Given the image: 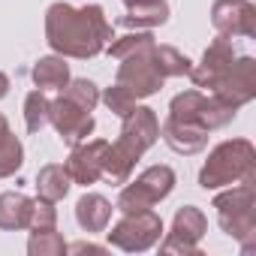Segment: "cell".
<instances>
[{
  "label": "cell",
  "mask_w": 256,
  "mask_h": 256,
  "mask_svg": "<svg viewBox=\"0 0 256 256\" xmlns=\"http://www.w3.org/2000/svg\"><path fill=\"white\" fill-rule=\"evenodd\" d=\"M202 106H205V94H202V90H184V94L172 96V102H169V118L202 126V124H199V120H202Z\"/></svg>",
  "instance_id": "cell-21"
},
{
  "label": "cell",
  "mask_w": 256,
  "mask_h": 256,
  "mask_svg": "<svg viewBox=\"0 0 256 256\" xmlns=\"http://www.w3.org/2000/svg\"><path fill=\"white\" fill-rule=\"evenodd\" d=\"M48 124L58 130V136H60L66 145H78V142H84V139L94 133V126H96L94 114L84 112L82 106L70 102L66 96H58V100L48 102Z\"/></svg>",
  "instance_id": "cell-9"
},
{
  "label": "cell",
  "mask_w": 256,
  "mask_h": 256,
  "mask_svg": "<svg viewBox=\"0 0 256 256\" xmlns=\"http://www.w3.org/2000/svg\"><path fill=\"white\" fill-rule=\"evenodd\" d=\"M151 46H154V36H151L148 30H136V34H124V36H118V40L108 46V54H112L114 60H120V58H126V54L148 52Z\"/></svg>",
  "instance_id": "cell-26"
},
{
  "label": "cell",
  "mask_w": 256,
  "mask_h": 256,
  "mask_svg": "<svg viewBox=\"0 0 256 256\" xmlns=\"http://www.w3.org/2000/svg\"><path fill=\"white\" fill-rule=\"evenodd\" d=\"M151 60H154V66L163 78H181V76H190V70H193V60L187 54H181L178 48H172V46H157L154 42Z\"/></svg>",
  "instance_id": "cell-20"
},
{
  "label": "cell",
  "mask_w": 256,
  "mask_h": 256,
  "mask_svg": "<svg viewBox=\"0 0 256 256\" xmlns=\"http://www.w3.org/2000/svg\"><path fill=\"white\" fill-rule=\"evenodd\" d=\"M208 232V220L196 205L178 208L172 220V232L160 241L163 253H184V256H199V241Z\"/></svg>",
  "instance_id": "cell-8"
},
{
  "label": "cell",
  "mask_w": 256,
  "mask_h": 256,
  "mask_svg": "<svg viewBox=\"0 0 256 256\" xmlns=\"http://www.w3.org/2000/svg\"><path fill=\"white\" fill-rule=\"evenodd\" d=\"M100 100L108 106V112H114L118 118H124V114H130L133 108H136V96L130 94V90H124L120 84H112V88H106V94H100Z\"/></svg>",
  "instance_id": "cell-28"
},
{
  "label": "cell",
  "mask_w": 256,
  "mask_h": 256,
  "mask_svg": "<svg viewBox=\"0 0 256 256\" xmlns=\"http://www.w3.org/2000/svg\"><path fill=\"white\" fill-rule=\"evenodd\" d=\"M58 226V208L54 202L36 196L30 202V214H28V229L30 232H42V229H54Z\"/></svg>",
  "instance_id": "cell-27"
},
{
  "label": "cell",
  "mask_w": 256,
  "mask_h": 256,
  "mask_svg": "<svg viewBox=\"0 0 256 256\" xmlns=\"http://www.w3.org/2000/svg\"><path fill=\"white\" fill-rule=\"evenodd\" d=\"M211 24L220 36H256V6L250 0H214Z\"/></svg>",
  "instance_id": "cell-10"
},
{
  "label": "cell",
  "mask_w": 256,
  "mask_h": 256,
  "mask_svg": "<svg viewBox=\"0 0 256 256\" xmlns=\"http://www.w3.org/2000/svg\"><path fill=\"white\" fill-rule=\"evenodd\" d=\"M220 229L235 238L244 250H253L256 241V190L253 184H232V190L214 196Z\"/></svg>",
  "instance_id": "cell-4"
},
{
  "label": "cell",
  "mask_w": 256,
  "mask_h": 256,
  "mask_svg": "<svg viewBox=\"0 0 256 256\" xmlns=\"http://www.w3.org/2000/svg\"><path fill=\"white\" fill-rule=\"evenodd\" d=\"M235 48H232V40L229 36H217L208 48H205V54H202V60L190 70V78H193V84L196 88H202V90H214L217 88V82L229 72V66L235 64Z\"/></svg>",
  "instance_id": "cell-12"
},
{
  "label": "cell",
  "mask_w": 256,
  "mask_h": 256,
  "mask_svg": "<svg viewBox=\"0 0 256 256\" xmlns=\"http://www.w3.org/2000/svg\"><path fill=\"white\" fill-rule=\"evenodd\" d=\"M30 76H34V84L40 90H60L70 82V64L60 54H48V58H40L34 64Z\"/></svg>",
  "instance_id": "cell-16"
},
{
  "label": "cell",
  "mask_w": 256,
  "mask_h": 256,
  "mask_svg": "<svg viewBox=\"0 0 256 256\" xmlns=\"http://www.w3.org/2000/svg\"><path fill=\"white\" fill-rule=\"evenodd\" d=\"M48 102L52 100L40 88L24 96V126H28V133H40L48 124Z\"/></svg>",
  "instance_id": "cell-23"
},
{
  "label": "cell",
  "mask_w": 256,
  "mask_h": 256,
  "mask_svg": "<svg viewBox=\"0 0 256 256\" xmlns=\"http://www.w3.org/2000/svg\"><path fill=\"white\" fill-rule=\"evenodd\" d=\"M30 202L24 193H0V229L16 232V229H28V214H30Z\"/></svg>",
  "instance_id": "cell-18"
},
{
  "label": "cell",
  "mask_w": 256,
  "mask_h": 256,
  "mask_svg": "<svg viewBox=\"0 0 256 256\" xmlns=\"http://www.w3.org/2000/svg\"><path fill=\"white\" fill-rule=\"evenodd\" d=\"M175 190V172L169 166H148L133 184H126L118 196V211L120 214H136L148 211L157 202H163Z\"/></svg>",
  "instance_id": "cell-5"
},
{
  "label": "cell",
  "mask_w": 256,
  "mask_h": 256,
  "mask_svg": "<svg viewBox=\"0 0 256 256\" xmlns=\"http://www.w3.org/2000/svg\"><path fill=\"white\" fill-rule=\"evenodd\" d=\"M70 187H72V181H70V175L60 163H48L36 175V193L48 202H60L70 193Z\"/></svg>",
  "instance_id": "cell-19"
},
{
  "label": "cell",
  "mask_w": 256,
  "mask_h": 256,
  "mask_svg": "<svg viewBox=\"0 0 256 256\" xmlns=\"http://www.w3.org/2000/svg\"><path fill=\"white\" fill-rule=\"evenodd\" d=\"M22 163H24V145L12 133H6L0 139V178L16 175L22 169Z\"/></svg>",
  "instance_id": "cell-25"
},
{
  "label": "cell",
  "mask_w": 256,
  "mask_h": 256,
  "mask_svg": "<svg viewBox=\"0 0 256 256\" xmlns=\"http://www.w3.org/2000/svg\"><path fill=\"white\" fill-rule=\"evenodd\" d=\"M160 136H163V142H166L175 154H184V157L199 154V151H205V145H208V130H202V126H196V124L175 120V118H166V120H163Z\"/></svg>",
  "instance_id": "cell-14"
},
{
  "label": "cell",
  "mask_w": 256,
  "mask_h": 256,
  "mask_svg": "<svg viewBox=\"0 0 256 256\" xmlns=\"http://www.w3.org/2000/svg\"><path fill=\"white\" fill-rule=\"evenodd\" d=\"M28 253H30V256H64V253H66V241H64V235H60L58 229L30 232Z\"/></svg>",
  "instance_id": "cell-24"
},
{
  "label": "cell",
  "mask_w": 256,
  "mask_h": 256,
  "mask_svg": "<svg viewBox=\"0 0 256 256\" xmlns=\"http://www.w3.org/2000/svg\"><path fill=\"white\" fill-rule=\"evenodd\" d=\"M157 139H160V120H157L154 108L136 106L130 114H124L120 136L114 142H108V148H106L102 178H108L112 184H126L136 163L142 160V154L148 148H154Z\"/></svg>",
  "instance_id": "cell-2"
},
{
  "label": "cell",
  "mask_w": 256,
  "mask_h": 256,
  "mask_svg": "<svg viewBox=\"0 0 256 256\" xmlns=\"http://www.w3.org/2000/svg\"><path fill=\"white\" fill-rule=\"evenodd\" d=\"M76 220L84 232H106L112 220V202L100 193H84L76 202Z\"/></svg>",
  "instance_id": "cell-15"
},
{
  "label": "cell",
  "mask_w": 256,
  "mask_h": 256,
  "mask_svg": "<svg viewBox=\"0 0 256 256\" xmlns=\"http://www.w3.org/2000/svg\"><path fill=\"white\" fill-rule=\"evenodd\" d=\"M66 250H72V253H106V247H100V244H88V241L66 244Z\"/></svg>",
  "instance_id": "cell-29"
},
{
  "label": "cell",
  "mask_w": 256,
  "mask_h": 256,
  "mask_svg": "<svg viewBox=\"0 0 256 256\" xmlns=\"http://www.w3.org/2000/svg\"><path fill=\"white\" fill-rule=\"evenodd\" d=\"M151 48H154V46H151ZM151 48L120 58V66H118V76H114V84H120L124 90H130L136 100L154 96V94L163 88V82H166V78L157 72L154 60H151Z\"/></svg>",
  "instance_id": "cell-7"
},
{
  "label": "cell",
  "mask_w": 256,
  "mask_h": 256,
  "mask_svg": "<svg viewBox=\"0 0 256 256\" xmlns=\"http://www.w3.org/2000/svg\"><path fill=\"white\" fill-rule=\"evenodd\" d=\"M256 181V148L247 139H229L220 142L202 172H199V187L202 190H220L232 184H253Z\"/></svg>",
  "instance_id": "cell-3"
},
{
  "label": "cell",
  "mask_w": 256,
  "mask_h": 256,
  "mask_svg": "<svg viewBox=\"0 0 256 256\" xmlns=\"http://www.w3.org/2000/svg\"><path fill=\"white\" fill-rule=\"evenodd\" d=\"M133 4H142V0H124V6H133Z\"/></svg>",
  "instance_id": "cell-32"
},
{
  "label": "cell",
  "mask_w": 256,
  "mask_h": 256,
  "mask_svg": "<svg viewBox=\"0 0 256 256\" xmlns=\"http://www.w3.org/2000/svg\"><path fill=\"white\" fill-rule=\"evenodd\" d=\"M112 36V24L102 12V6L88 4L82 10L70 4H52L46 12V42L60 58H96Z\"/></svg>",
  "instance_id": "cell-1"
},
{
  "label": "cell",
  "mask_w": 256,
  "mask_h": 256,
  "mask_svg": "<svg viewBox=\"0 0 256 256\" xmlns=\"http://www.w3.org/2000/svg\"><path fill=\"white\" fill-rule=\"evenodd\" d=\"M10 133V120H6V114H0V139H4Z\"/></svg>",
  "instance_id": "cell-31"
},
{
  "label": "cell",
  "mask_w": 256,
  "mask_h": 256,
  "mask_svg": "<svg viewBox=\"0 0 256 256\" xmlns=\"http://www.w3.org/2000/svg\"><path fill=\"white\" fill-rule=\"evenodd\" d=\"M106 148H108L106 139H94V142L84 139V142L72 145V151H70V157H66V163H64L70 181H76V184H82V187L96 184V181L102 178Z\"/></svg>",
  "instance_id": "cell-13"
},
{
  "label": "cell",
  "mask_w": 256,
  "mask_h": 256,
  "mask_svg": "<svg viewBox=\"0 0 256 256\" xmlns=\"http://www.w3.org/2000/svg\"><path fill=\"white\" fill-rule=\"evenodd\" d=\"M6 94H10V78H6V72H0V100Z\"/></svg>",
  "instance_id": "cell-30"
},
{
  "label": "cell",
  "mask_w": 256,
  "mask_h": 256,
  "mask_svg": "<svg viewBox=\"0 0 256 256\" xmlns=\"http://www.w3.org/2000/svg\"><path fill=\"white\" fill-rule=\"evenodd\" d=\"M169 22V4L166 0H142V4L126 6V16L120 24L126 28H160Z\"/></svg>",
  "instance_id": "cell-17"
},
{
  "label": "cell",
  "mask_w": 256,
  "mask_h": 256,
  "mask_svg": "<svg viewBox=\"0 0 256 256\" xmlns=\"http://www.w3.org/2000/svg\"><path fill=\"white\" fill-rule=\"evenodd\" d=\"M106 235H108V244L124 250V253H145L160 241L163 220L151 208L136 211V214H124V220H118L112 226V232H106Z\"/></svg>",
  "instance_id": "cell-6"
},
{
  "label": "cell",
  "mask_w": 256,
  "mask_h": 256,
  "mask_svg": "<svg viewBox=\"0 0 256 256\" xmlns=\"http://www.w3.org/2000/svg\"><path fill=\"white\" fill-rule=\"evenodd\" d=\"M211 94L220 96L223 102L235 106V108L253 102L256 100V60L253 58H235V64L229 66V72L217 82V88Z\"/></svg>",
  "instance_id": "cell-11"
},
{
  "label": "cell",
  "mask_w": 256,
  "mask_h": 256,
  "mask_svg": "<svg viewBox=\"0 0 256 256\" xmlns=\"http://www.w3.org/2000/svg\"><path fill=\"white\" fill-rule=\"evenodd\" d=\"M60 96H66L70 102L82 106L84 112H94L96 102H100V88H96L90 78H70V82L60 88Z\"/></svg>",
  "instance_id": "cell-22"
}]
</instances>
